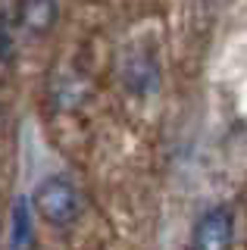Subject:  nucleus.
Returning <instances> with one entry per match:
<instances>
[{
	"instance_id": "f257e3e1",
	"label": "nucleus",
	"mask_w": 247,
	"mask_h": 250,
	"mask_svg": "<svg viewBox=\"0 0 247 250\" xmlns=\"http://www.w3.org/2000/svg\"><path fill=\"white\" fill-rule=\"evenodd\" d=\"M32 207L53 229H69L82 216V197L66 175H47L44 182H38L32 191Z\"/></svg>"
},
{
	"instance_id": "f03ea898",
	"label": "nucleus",
	"mask_w": 247,
	"mask_h": 250,
	"mask_svg": "<svg viewBox=\"0 0 247 250\" xmlns=\"http://www.w3.org/2000/svg\"><path fill=\"white\" fill-rule=\"evenodd\" d=\"M231 238H235V213H231V207L219 203V207H210L197 219L191 244L197 250H226L231 244Z\"/></svg>"
},
{
	"instance_id": "7ed1b4c3",
	"label": "nucleus",
	"mask_w": 247,
	"mask_h": 250,
	"mask_svg": "<svg viewBox=\"0 0 247 250\" xmlns=\"http://www.w3.org/2000/svg\"><path fill=\"white\" fill-rule=\"evenodd\" d=\"M60 19V0H19L16 22L32 35H47Z\"/></svg>"
},
{
	"instance_id": "20e7f679",
	"label": "nucleus",
	"mask_w": 247,
	"mask_h": 250,
	"mask_svg": "<svg viewBox=\"0 0 247 250\" xmlns=\"http://www.w3.org/2000/svg\"><path fill=\"white\" fill-rule=\"evenodd\" d=\"M157 62H153L147 53H135V57L125 60V88L135 94H150L157 91Z\"/></svg>"
},
{
	"instance_id": "39448f33",
	"label": "nucleus",
	"mask_w": 247,
	"mask_h": 250,
	"mask_svg": "<svg viewBox=\"0 0 247 250\" xmlns=\"http://www.w3.org/2000/svg\"><path fill=\"white\" fill-rule=\"evenodd\" d=\"M35 234H32V207L25 197H16L13 203V247H32Z\"/></svg>"
},
{
	"instance_id": "423d86ee",
	"label": "nucleus",
	"mask_w": 247,
	"mask_h": 250,
	"mask_svg": "<svg viewBox=\"0 0 247 250\" xmlns=\"http://www.w3.org/2000/svg\"><path fill=\"white\" fill-rule=\"evenodd\" d=\"M13 53V31H10V19L0 16V60H6Z\"/></svg>"
}]
</instances>
